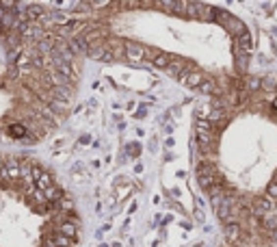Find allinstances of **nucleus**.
<instances>
[{
  "mask_svg": "<svg viewBox=\"0 0 277 247\" xmlns=\"http://www.w3.org/2000/svg\"><path fill=\"white\" fill-rule=\"evenodd\" d=\"M7 133L9 137H13V139H28V141H35L33 137H30L28 133L30 130L26 128L24 124H9V128H7Z\"/></svg>",
  "mask_w": 277,
  "mask_h": 247,
  "instance_id": "nucleus-1",
  "label": "nucleus"
},
{
  "mask_svg": "<svg viewBox=\"0 0 277 247\" xmlns=\"http://www.w3.org/2000/svg\"><path fill=\"white\" fill-rule=\"evenodd\" d=\"M0 141H2V135H0Z\"/></svg>",
  "mask_w": 277,
  "mask_h": 247,
  "instance_id": "nucleus-2",
  "label": "nucleus"
}]
</instances>
